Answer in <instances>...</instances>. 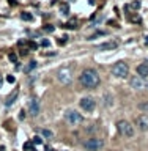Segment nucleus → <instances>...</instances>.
I'll use <instances>...</instances> for the list:
<instances>
[{
    "instance_id": "nucleus-2",
    "label": "nucleus",
    "mask_w": 148,
    "mask_h": 151,
    "mask_svg": "<svg viewBox=\"0 0 148 151\" xmlns=\"http://www.w3.org/2000/svg\"><path fill=\"white\" fill-rule=\"evenodd\" d=\"M117 129H118V132H120V135H123V137H132L134 135V126L131 124L129 121H126V120H120L117 123Z\"/></svg>"
},
{
    "instance_id": "nucleus-16",
    "label": "nucleus",
    "mask_w": 148,
    "mask_h": 151,
    "mask_svg": "<svg viewBox=\"0 0 148 151\" xmlns=\"http://www.w3.org/2000/svg\"><path fill=\"white\" fill-rule=\"evenodd\" d=\"M60 11H61V14H69V6L66 3H61V6H60Z\"/></svg>"
},
{
    "instance_id": "nucleus-8",
    "label": "nucleus",
    "mask_w": 148,
    "mask_h": 151,
    "mask_svg": "<svg viewBox=\"0 0 148 151\" xmlns=\"http://www.w3.org/2000/svg\"><path fill=\"white\" fill-rule=\"evenodd\" d=\"M57 79H58V82H61L63 85H68L71 82V69L69 68H61L58 69V73H57Z\"/></svg>"
},
{
    "instance_id": "nucleus-27",
    "label": "nucleus",
    "mask_w": 148,
    "mask_h": 151,
    "mask_svg": "<svg viewBox=\"0 0 148 151\" xmlns=\"http://www.w3.org/2000/svg\"><path fill=\"white\" fill-rule=\"evenodd\" d=\"M131 6H132V8H139V6H140V2H134Z\"/></svg>"
},
{
    "instance_id": "nucleus-15",
    "label": "nucleus",
    "mask_w": 148,
    "mask_h": 151,
    "mask_svg": "<svg viewBox=\"0 0 148 151\" xmlns=\"http://www.w3.org/2000/svg\"><path fill=\"white\" fill-rule=\"evenodd\" d=\"M33 68H36V61H30V63H28L25 68H24V71H25V73H30Z\"/></svg>"
},
{
    "instance_id": "nucleus-17",
    "label": "nucleus",
    "mask_w": 148,
    "mask_h": 151,
    "mask_svg": "<svg viewBox=\"0 0 148 151\" xmlns=\"http://www.w3.org/2000/svg\"><path fill=\"white\" fill-rule=\"evenodd\" d=\"M32 143H33V145H41V143H43V139H41L40 135H35V137L32 139Z\"/></svg>"
},
{
    "instance_id": "nucleus-28",
    "label": "nucleus",
    "mask_w": 148,
    "mask_h": 151,
    "mask_svg": "<svg viewBox=\"0 0 148 151\" xmlns=\"http://www.w3.org/2000/svg\"><path fill=\"white\" fill-rule=\"evenodd\" d=\"M66 38H68V36H63L61 40H58V42H60V44H65V42H66Z\"/></svg>"
},
{
    "instance_id": "nucleus-19",
    "label": "nucleus",
    "mask_w": 148,
    "mask_h": 151,
    "mask_svg": "<svg viewBox=\"0 0 148 151\" xmlns=\"http://www.w3.org/2000/svg\"><path fill=\"white\" fill-rule=\"evenodd\" d=\"M21 17L24 19V21H32V19H33V16H32L30 13H22V16H21Z\"/></svg>"
},
{
    "instance_id": "nucleus-13",
    "label": "nucleus",
    "mask_w": 148,
    "mask_h": 151,
    "mask_svg": "<svg viewBox=\"0 0 148 151\" xmlns=\"http://www.w3.org/2000/svg\"><path fill=\"white\" fill-rule=\"evenodd\" d=\"M17 96H19V90H14V91H13V94H9V96L6 98V101H5V106H6V107L13 106V104L16 102Z\"/></svg>"
},
{
    "instance_id": "nucleus-10",
    "label": "nucleus",
    "mask_w": 148,
    "mask_h": 151,
    "mask_svg": "<svg viewBox=\"0 0 148 151\" xmlns=\"http://www.w3.org/2000/svg\"><path fill=\"white\" fill-rule=\"evenodd\" d=\"M136 124L140 131H148V115L147 113H142L136 118Z\"/></svg>"
},
{
    "instance_id": "nucleus-11",
    "label": "nucleus",
    "mask_w": 148,
    "mask_h": 151,
    "mask_svg": "<svg viewBox=\"0 0 148 151\" xmlns=\"http://www.w3.org/2000/svg\"><path fill=\"white\" fill-rule=\"evenodd\" d=\"M118 47V42L117 41H107V42H103V44L98 46V50H113Z\"/></svg>"
},
{
    "instance_id": "nucleus-5",
    "label": "nucleus",
    "mask_w": 148,
    "mask_h": 151,
    "mask_svg": "<svg viewBox=\"0 0 148 151\" xmlns=\"http://www.w3.org/2000/svg\"><path fill=\"white\" fill-rule=\"evenodd\" d=\"M65 118H66V121H68L71 126H77V124H80V123L84 121V116L80 115L79 112H76V110H68L65 113Z\"/></svg>"
},
{
    "instance_id": "nucleus-12",
    "label": "nucleus",
    "mask_w": 148,
    "mask_h": 151,
    "mask_svg": "<svg viewBox=\"0 0 148 151\" xmlns=\"http://www.w3.org/2000/svg\"><path fill=\"white\" fill-rule=\"evenodd\" d=\"M136 73H137V76H140V77L147 79V77H148V63H140L139 66H137Z\"/></svg>"
},
{
    "instance_id": "nucleus-7",
    "label": "nucleus",
    "mask_w": 148,
    "mask_h": 151,
    "mask_svg": "<svg viewBox=\"0 0 148 151\" xmlns=\"http://www.w3.org/2000/svg\"><path fill=\"white\" fill-rule=\"evenodd\" d=\"M79 104H80V109H82V110H85V112H93L95 107H96V101H95L92 96L82 98Z\"/></svg>"
},
{
    "instance_id": "nucleus-30",
    "label": "nucleus",
    "mask_w": 148,
    "mask_h": 151,
    "mask_svg": "<svg viewBox=\"0 0 148 151\" xmlns=\"http://www.w3.org/2000/svg\"><path fill=\"white\" fill-rule=\"evenodd\" d=\"M0 151H5V146H0Z\"/></svg>"
},
{
    "instance_id": "nucleus-31",
    "label": "nucleus",
    "mask_w": 148,
    "mask_h": 151,
    "mask_svg": "<svg viewBox=\"0 0 148 151\" xmlns=\"http://www.w3.org/2000/svg\"><path fill=\"white\" fill-rule=\"evenodd\" d=\"M46 151H55V150H52V148H47Z\"/></svg>"
},
{
    "instance_id": "nucleus-6",
    "label": "nucleus",
    "mask_w": 148,
    "mask_h": 151,
    "mask_svg": "<svg viewBox=\"0 0 148 151\" xmlns=\"http://www.w3.org/2000/svg\"><path fill=\"white\" fill-rule=\"evenodd\" d=\"M103 140L101 139H96V137H92V139H88L87 142L84 143V148L88 150V151H99L103 148Z\"/></svg>"
},
{
    "instance_id": "nucleus-14",
    "label": "nucleus",
    "mask_w": 148,
    "mask_h": 151,
    "mask_svg": "<svg viewBox=\"0 0 148 151\" xmlns=\"http://www.w3.org/2000/svg\"><path fill=\"white\" fill-rule=\"evenodd\" d=\"M41 135L44 137V139H52V137H54V132L51 129H41Z\"/></svg>"
},
{
    "instance_id": "nucleus-32",
    "label": "nucleus",
    "mask_w": 148,
    "mask_h": 151,
    "mask_svg": "<svg viewBox=\"0 0 148 151\" xmlns=\"http://www.w3.org/2000/svg\"><path fill=\"white\" fill-rule=\"evenodd\" d=\"M145 41H147V42H148V36H147V40H145Z\"/></svg>"
},
{
    "instance_id": "nucleus-24",
    "label": "nucleus",
    "mask_w": 148,
    "mask_h": 151,
    "mask_svg": "<svg viewBox=\"0 0 148 151\" xmlns=\"http://www.w3.org/2000/svg\"><path fill=\"white\" fill-rule=\"evenodd\" d=\"M49 44H51V42H49V40H43V41H41V46H43V47H47Z\"/></svg>"
},
{
    "instance_id": "nucleus-29",
    "label": "nucleus",
    "mask_w": 148,
    "mask_h": 151,
    "mask_svg": "<svg viewBox=\"0 0 148 151\" xmlns=\"http://www.w3.org/2000/svg\"><path fill=\"white\" fill-rule=\"evenodd\" d=\"M2 85H3V79L0 77V88H2Z\"/></svg>"
},
{
    "instance_id": "nucleus-4",
    "label": "nucleus",
    "mask_w": 148,
    "mask_h": 151,
    "mask_svg": "<svg viewBox=\"0 0 148 151\" xmlns=\"http://www.w3.org/2000/svg\"><path fill=\"white\" fill-rule=\"evenodd\" d=\"M129 85L136 91H145V90H148V79H144L140 76H134V77H131Z\"/></svg>"
},
{
    "instance_id": "nucleus-21",
    "label": "nucleus",
    "mask_w": 148,
    "mask_h": 151,
    "mask_svg": "<svg viewBox=\"0 0 148 151\" xmlns=\"http://www.w3.org/2000/svg\"><path fill=\"white\" fill-rule=\"evenodd\" d=\"M6 80H8L9 83H14V82H16V77H14V76H11V74H9V76H6Z\"/></svg>"
},
{
    "instance_id": "nucleus-1",
    "label": "nucleus",
    "mask_w": 148,
    "mask_h": 151,
    "mask_svg": "<svg viewBox=\"0 0 148 151\" xmlns=\"http://www.w3.org/2000/svg\"><path fill=\"white\" fill-rule=\"evenodd\" d=\"M79 82L84 88H88V90H93V88H98L99 83H101V79H99V74L95 68H87L82 71V74L79 76Z\"/></svg>"
},
{
    "instance_id": "nucleus-22",
    "label": "nucleus",
    "mask_w": 148,
    "mask_h": 151,
    "mask_svg": "<svg viewBox=\"0 0 148 151\" xmlns=\"http://www.w3.org/2000/svg\"><path fill=\"white\" fill-rule=\"evenodd\" d=\"M44 28H46V32H49V33H52V32L55 30V27H54V25H46Z\"/></svg>"
},
{
    "instance_id": "nucleus-26",
    "label": "nucleus",
    "mask_w": 148,
    "mask_h": 151,
    "mask_svg": "<svg viewBox=\"0 0 148 151\" xmlns=\"http://www.w3.org/2000/svg\"><path fill=\"white\" fill-rule=\"evenodd\" d=\"M25 115H27V112L21 110V115H19V118H21V120H24V118H25Z\"/></svg>"
},
{
    "instance_id": "nucleus-18",
    "label": "nucleus",
    "mask_w": 148,
    "mask_h": 151,
    "mask_svg": "<svg viewBox=\"0 0 148 151\" xmlns=\"http://www.w3.org/2000/svg\"><path fill=\"white\" fill-rule=\"evenodd\" d=\"M24 150H25V151H35V150H33V143H32V142L24 143Z\"/></svg>"
},
{
    "instance_id": "nucleus-25",
    "label": "nucleus",
    "mask_w": 148,
    "mask_h": 151,
    "mask_svg": "<svg viewBox=\"0 0 148 151\" xmlns=\"http://www.w3.org/2000/svg\"><path fill=\"white\" fill-rule=\"evenodd\" d=\"M28 47H30V49H36L38 44H35V42H28Z\"/></svg>"
},
{
    "instance_id": "nucleus-23",
    "label": "nucleus",
    "mask_w": 148,
    "mask_h": 151,
    "mask_svg": "<svg viewBox=\"0 0 148 151\" xmlns=\"http://www.w3.org/2000/svg\"><path fill=\"white\" fill-rule=\"evenodd\" d=\"M66 27H68V28H76V21L68 22V24H66Z\"/></svg>"
},
{
    "instance_id": "nucleus-3",
    "label": "nucleus",
    "mask_w": 148,
    "mask_h": 151,
    "mask_svg": "<svg viewBox=\"0 0 148 151\" xmlns=\"http://www.w3.org/2000/svg\"><path fill=\"white\" fill-rule=\"evenodd\" d=\"M112 74L118 79L126 77V76L129 74V66H128V63H125V61H117V63L112 66Z\"/></svg>"
},
{
    "instance_id": "nucleus-9",
    "label": "nucleus",
    "mask_w": 148,
    "mask_h": 151,
    "mask_svg": "<svg viewBox=\"0 0 148 151\" xmlns=\"http://www.w3.org/2000/svg\"><path fill=\"white\" fill-rule=\"evenodd\" d=\"M28 113H30L32 116L40 115V102H38V99L32 98L30 101H28Z\"/></svg>"
},
{
    "instance_id": "nucleus-20",
    "label": "nucleus",
    "mask_w": 148,
    "mask_h": 151,
    "mask_svg": "<svg viewBox=\"0 0 148 151\" xmlns=\"http://www.w3.org/2000/svg\"><path fill=\"white\" fill-rule=\"evenodd\" d=\"M9 61H13V63H17V57H16V54H9Z\"/></svg>"
}]
</instances>
